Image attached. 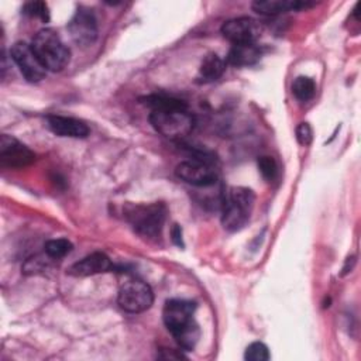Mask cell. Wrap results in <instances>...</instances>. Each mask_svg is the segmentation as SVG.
I'll return each mask as SVG.
<instances>
[{"label":"cell","mask_w":361,"mask_h":361,"mask_svg":"<svg viewBox=\"0 0 361 361\" xmlns=\"http://www.w3.org/2000/svg\"><path fill=\"white\" fill-rule=\"evenodd\" d=\"M221 34L233 45L255 44L257 38L261 35V25L254 18L237 17L223 23Z\"/></svg>","instance_id":"30bf717a"},{"label":"cell","mask_w":361,"mask_h":361,"mask_svg":"<svg viewBox=\"0 0 361 361\" xmlns=\"http://www.w3.org/2000/svg\"><path fill=\"white\" fill-rule=\"evenodd\" d=\"M144 103L151 107V126L164 137L180 140L193 130L195 117L182 100L152 94L145 97Z\"/></svg>","instance_id":"6da1fadb"},{"label":"cell","mask_w":361,"mask_h":361,"mask_svg":"<svg viewBox=\"0 0 361 361\" xmlns=\"http://www.w3.org/2000/svg\"><path fill=\"white\" fill-rule=\"evenodd\" d=\"M269 357L271 355H269L268 347L261 341L251 343L245 348V353H244V358L247 361H267V360H269Z\"/></svg>","instance_id":"d6986e66"},{"label":"cell","mask_w":361,"mask_h":361,"mask_svg":"<svg viewBox=\"0 0 361 361\" xmlns=\"http://www.w3.org/2000/svg\"><path fill=\"white\" fill-rule=\"evenodd\" d=\"M172 240H173V243H175L176 245L183 247V243H182V228H180V226H178V224H175V226L172 227Z\"/></svg>","instance_id":"cb8c5ba5"},{"label":"cell","mask_w":361,"mask_h":361,"mask_svg":"<svg viewBox=\"0 0 361 361\" xmlns=\"http://www.w3.org/2000/svg\"><path fill=\"white\" fill-rule=\"evenodd\" d=\"M261 58V52L255 44L233 45L227 54V62L233 66H251Z\"/></svg>","instance_id":"9a60e30c"},{"label":"cell","mask_w":361,"mask_h":361,"mask_svg":"<svg viewBox=\"0 0 361 361\" xmlns=\"http://www.w3.org/2000/svg\"><path fill=\"white\" fill-rule=\"evenodd\" d=\"M73 245L71 241H68L66 238H55V240H49L45 243L44 245V251L45 254L52 258V259H59L63 258L65 255H68L72 251Z\"/></svg>","instance_id":"ac0fdd59"},{"label":"cell","mask_w":361,"mask_h":361,"mask_svg":"<svg viewBox=\"0 0 361 361\" xmlns=\"http://www.w3.org/2000/svg\"><path fill=\"white\" fill-rule=\"evenodd\" d=\"M292 93L300 102L310 100L316 93L314 80L309 76H298L292 83Z\"/></svg>","instance_id":"e0dca14e"},{"label":"cell","mask_w":361,"mask_h":361,"mask_svg":"<svg viewBox=\"0 0 361 361\" xmlns=\"http://www.w3.org/2000/svg\"><path fill=\"white\" fill-rule=\"evenodd\" d=\"M314 6V3L299 0H257L252 3V10L262 16H275L285 11H299Z\"/></svg>","instance_id":"5bb4252c"},{"label":"cell","mask_w":361,"mask_h":361,"mask_svg":"<svg viewBox=\"0 0 361 361\" xmlns=\"http://www.w3.org/2000/svg\"><path fill=\"white\" fill-rule=\"evenodd\" d=\"M0 161L8 168H24L35 161V155L17 138L3 134L0 138Z\"/></svg>","instance_id":"8fae6325"},{"label":"cell","mask_w":361,"mask_h":361,"mask_svg":"<svg viewBox=\"0 0 361 361\" xmlns=\"http://www.w3.org/2000/svg\"><path fill=\"white\" fill-rule=\"evenodd\" d=\"M52 259V258H47L44 259L42 257L37 255V257H32V258H28L24 265H23V274L24 275H34V274H39L42 271H45L47 265H48V261Z\"/></svg>","instance_id":"7402d4cb"},{"label":"cell","mask_w":361,"mask_h":361,"mask_svg":"<svg viewBox=\"0 0 361 361\" xmlns=\"http://www.w3.org/2000/svg\"><path fill=\"white\" fill-rule=\"evenodd\" d=\"M68 31L75 44L80 47L92 45L97 38V20L94 13L87 7H79L68 23Z\"/></svg>","instance_id":"9c48e42d"},{"label":"cell","mask_w":361,"mask_h":361,"mask_svg":"<svg viewBox=\"0 0 361 361\" xmlns=\"http://www.w3.org/2000/svg\"><path fill=\"white\" fill-rule=\"evenodd\" d=\"M31 48L42 66L48 71L59 72L69 62V48L52 28L39 30L32 38Z\"/></svg>","instance_id":"3957f363"},{"label":"cell","mask_w":361,"mask_h":361,"mask_svg":"<svg viewBox=\"0 0 361 361\" xmlns=\"http://www.w3.org/2000/svg\"><path fill=\"white\" fill-rule=\"evenodd\" d=\"M258 169L262 175V178L268 182L274 180L276 178V173H278V165L275 162V159L272 157H261L258 159Z\"/></svg>","instance_id":"44dd1931"},{"label":"cell","mask_w":361,"mask_h":361,"mask_svg":"<svg viewBox=\"0 0 361 361\" xmlns=\"http://www.w3.org/2000/svg\"><path fill=\"white\" fill-rule=\"evenodd\" d=\"M111 268H113V264L104 252H93L86 255L80 261L75 262L68 269V274L72 276H90V275L109 272Z\"/></svg>","instance_id":"7c38bea8"},{"label":"cell","mask_w":361,"mask_h":361,"mask_svg":"<svg viewBox=\"0 0 361 361\" xmlns=\"http://www.w3.org/2000/svg\"><path fill=\"white\" fill-rule=\"evenodd\" d=\"M224 69H226L224 61L217 54L210 52L203 58L200 63V68L197 72V80L200 83L214 82L223 75Z\"/></svg>","instance_id":"2e32d148"},{"label":"cell","mask_w":361,"mask_h":361,"mask_svg":"<svg viewBox=\"0 0 361 361\" xmlns=\"http://www.w3.org/2000/svg\"><path fill=\"white\" fill-rule=\"evenodd\" d=\"M296 138L299 141V144L302 145H309L313 140V131L312 127L307 123H300L296 127Z\"/></svg>","instance_id":"603a6c76"},{"label":"cell","mask_w":361,"mask_h":361,"mask_svg":"<svg viewBox=\"0 0 361 361\" xmlns=\"http://www.w3.org/2000/svg\"><path fill=\"white\" fill-rule=\"evenodd\" d=\"M47 127L59 137L71 138H85L89 135V127L73 117L66 116H48Z\"/></svg>","instance_id":"4fadbf2b"},{"label":"cell","mask_w":361,"mask_h":361,"mask_svg":"<svg viewBox=\"0 0 361 361\" xmlns=\"http://www.w3.org/2000/svg\"><path fill=\"white\" fill-rule=\"evenodd\" d=\"M23 13L30 16V17L39 18L44 23L49 21V10H48V6L44 1L25 3L24 7H23Z\"/></svg>","instance_id":"ffe728a7"},{"label":"cell","mask_w":361,"mask_h":361,"mask_svg":"<svg viewBox=\"0 0 361 361\" xmlns=\"http://www.w3.org/2000/svg\"><path fill=\"white\" fill-rule=\"evenodd\" d=\"M255 195L251 189L243 186L230 188L223 203L221 224L227 231L241 230L250 220L254 207Z\"/></svg>","instance_id":"277c9868"},{"label":"cell","mask_w":361,"mask_h":361,"mask_svg":"<svg viewBox=\"0 0 361 361\" xmlns=\"http://www.w3.org/2000/svg\"><path fill=\"white\" fill-rule=\"evenodd\" d=\"M196 305L190 300L185 299H171L166 300L162 319L166 329L173 336L175 341L185 351H190L195 348L200 331L199 326L193 319Z\"/></svg>","instance_id":"7a4b0ae2"},{"label":"cell","mask_w":361,"mask_h":361,"mask_svg":"<svg viewBox=\"0 0 361 361\" xmlns=\"http://www.w3.org/2000/svg\"><path fill=\"white\" fill-rule=\"evenodd\" d=\"M124 217L141 237L157 238L166 219V207L164 203L133 204L124 210Z\"/></svg>","instance_id":"5b68a950"},{"label":"cell","mask_w":361,"mask_h":361,"mask_svg":"<svg viewBox=\"0 0 361 361\" xmlns=\"http://www.w3.org/2000/svg\"><path fill=\"white\" fill-rule=\"evenodd\" d=\"M10 56L14 63L18 66L21 75L25 78L27 82L37 83L45 76V68L34 54L31 44L24 41H17L10 48Z\"/></svg>","instance_id":"52a82bcc"},{"label":"cell","mask_w":361,"mask_h":361,"mask_svg":"<svg viewBox=\"0 0 361 361\" xmlns=\"http://www.w3.org/2000/svg\"><path fill=\"white\" fill-rule=\"evenodd\" d=\"M175 173L183 182L193 186H212L217 182V171L206 161L200 158H193L182 161L178 164Z\"/></svg>","instance_id":"ba28073f"},{"label":"cell","mask_w":361,"mask_h":361,"mask_svg":"<svg viewBox=\"0 0 361 361\" xmlns=\"http://www.w3.org/2000/svg\"><path fill=\"white\" fill-rule=\"evenodd\" d=\"M117 302L124 312L141 313L152 306L154 293L148 283L140 279H128L120 286Z\"/></svg>","instance_id":"8992f818"}]
</instances>
